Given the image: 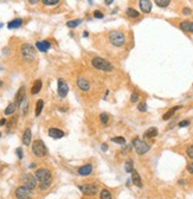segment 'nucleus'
<instances>
[{"label": "nucleus", "mask_w": 193, "mask_h": 199, "mask_svg": "<svg viewBox=\"0 0 193 199\" xmlns=\"http://www.w3.org/2000/svg\"><path fill=\"white\" fill-rule=\"evenodd\" d=\"M35 177H36L37 181H39L40 184H42V183H46V181H51V180H52L51 172H50L48 168H39V169H37L36 173H35Z\"/></svg>", "instance_id": "obj_5"}, {"label": "nucleus", "mask_w": 193, "mask_h": 199, "mask_svg": "<svg viewBox=\"0 0 193 199\" xmlns=\"http://www.w3.org/2000/svg\"><path fill=\"white\" fill-rule=\"evenodd\" d=\"M101 199H113L110 191H108V190H106V188L102 190V191H101Z\"/></svg>", "instance_id": "obj_32"}, {"label": "nucleus", "mask_w": 193, "mask_h": 199, "mask_svg": "<svg viewBox=\"0 0 193 199\" xmlns=\"http://www.w3.org/2000/svg\"><path fill=\"white\" fill-rule=\"evenodd\" d=\"M17 123V118L16 116H13V118H11V120H10V122L9 123H6L7 125V128L9 129H11V128H13L14 127V125Z\"/></svg>", "instance_id": "obj_36"}, {"label": "nucleus", "mask_w": 193, "mask_h": 199, "mask_svg": "<svg viewBox=\"0 0 193 199\" xmlns=\"http://www.w3.org/2000/svg\"><path fill=\"white\" fill-rule=\"evenodd\" d=\"M20 53L23 56V59L26 61V62H32L36 59V56H37V52H36V49L32 46L31 44H23L21 47H20Z\"/></svg>", "instance_id": "obj_2"}, {"label": "nucleus", "mask_w": 193, "mask_h": 199, "mask_svg": "<svg viewBox=\"0 0 193 199\" xmlns=\"http://www.w3.org/2000/svg\"><path fill=\"white\" fill-rule=\"evenodd\" d=\"M18 107H20V109H21V113L24 114V115H26L27 114V111H28V100H27V97H25L20 103H19V106Z\"/></svg>", "instance_id": "obj_23"}, {"label": "nucleus", "mask_w": 193, "mask_h": 199, "mask_svg": "<svg viewBox=\"0 0 193 199\" xmlns=\"http://www.w3.org/2000/svg\"><path fill=\"white\" fill-rule=\"evenodd\" d=\"M100 119H101V122H102V123H104V125H107V123H108V121H109V116H108V114H107V113H102L101 115H100Z\"/></svg>", "instance_id": "obj_34"}, {"label": "nucleus", "mask_w": 193, "mask_h": 199, "mask_svg": "<svg viewBox=\"0 0 193 199\" xmlns=\"http://www.w3.org/2000/svg\"><path fill=\"white\" fill-rule=\"evenodd\" d=\"M154 1L159 7H167L171 3V0H154Z\"/></svg>", "instance_id": "obj_29"}, {"label": "nucleus", "mask_w": 193, "mask_h": 199, "mask_svg": "<svg viewBox=\"0 0 193 199\" xmlns=\"http://www.w3.org/2000/svg\"><path fill=\"white\" fill-rule=\"evenodd\" d=\"M16 154H17L18 159H23V157H24V154H23V149H21L20 147L16 149Z\"/></svg>", "instance_id": "obj_40"}, {"label": "nucleus", "mask_w": 193, "mask_h": 199, "mask_svg": "<svg viewBox=\"0 0 193 199\" xmlns=\"http://www.w3.org/2000/svg\"><path fill=\"white\" fill-rule=\"evenodd\" d=\"M51 184H52V180H51V181H46V183H42V184L39 185V188H40L42 191H45V190H48V188L51 186Z\"/></svg>", "instance_id": "obj_35"}, {"label": "nucleus", "mask_w": 193, "mask_h": 199, "mask_svg": "<svg viewBox=\"0 0 193 199\" xmlns=\"http://www.w3.org/2000/svg\"><path fill=\"white\" fill-rule=\"evenodd\" d=\"M113 1H114V0H104L106 5H111V4H113Z\"/></svg>", "instance_id": "obj_48"}, {"label": "nucleus", "mask_w": 193, "mask_h": 199, "mask_svg": "<svg viewBox=\"0 0 193 199\" xmlns=\"http://www.w3.org/2000/svg\"><path fill=\"white\" fill-rule=\"evenodd\" d=\"M7 123V120L4 118V119H1V120H0V126H5Z\"/></svg>", "instance_id": "obj_46"}, {"label": "nucleus", "mask_w": 193, "mask_h": 199, "mask_svg": "<svg viewBox=\"0 0 193 199\" xmlns=\"http://www.w3.org/2000/svg\"><path fill=\"white\" fill-rule=\"evenodd\" d=\"M139 5H140V8H141V11L143 13H149L152 11V3H150V0H140Z\"/></svg>", "instance_id": "obj_16"}, {"label": "nucleus", "mask_w": 193, "mask_h": 199, "mask_svg": "<svg viewBox=\"0 0 193 199\" xmlns=\"http://www.w3.org/2000/svg\"><path fill=\"white\" fill-rule=\"evenodd\" d=\"M40 0H28V4L30 5H37Z\"/></svg>", "instance_id": "obj_45"}, {"label": "nucleus", "mask_w": 193, "mask_h": 199, "mask_svg": "<svg viewBox=\"0 0 193 199\" xmlns=\"http://www.w3.org/2000/svg\"><path fill=\"white\" fill-rule=\"evenodd\" d=\"M42 87H43L42 79H36L35 83H33V85H32V88H31V94H32V95H37V94L42 90Z\"/></svg>", "instance_id": "obj_18"}, {"label": "nucleus", "mask_w": 193, "mask_h": 199, "mask_svg": "<svg viewBox=\"0 0 193 199\" xmlns=\"http://www.w3.org/2000/svg\"><path fill=\"white\" fill-rule=\"evenodd\" d=\"M42 1L45 6H55L60 1V0H42Z\"/></svg>", "instance_id": "obj_33"}, {"label": "nucleus", "mask_w": 193, "mask_h": 199, "mask_svg": "<svg viewBox=\"0 0 193 199\" xmlns=\"http://www.w3.org/2000/svg\"><path fill=\"white\" fill-rule=\"evenodd\" d=\"M68 93H69V87H68L67 82L59 78L58 79V96L60 98H64V97H67Z\"/></svg>", "instance_id": "obj_10"}, {"label": "nucleus", "mask_w": 193, "mask_h": 199, "mask_svg": "<svg viewBox=\"0 0 193 199\" xmlns=\"http://www.w3.org/2000/svg\"><path fill=\"white\" fill-rule=\"evenodd\" d=\"M77 87L81 90H83V91H88L90 89V83H89V81L87 78L78 77V79H77Z\"/></svg>", "instance_id": "obj_11"}, {"label": "nucleus", "mask_w": 193, "mask_h": 199, "mask_svg": "<svg viewBox=\"0 0 193 199\" xmlns=\"http://www.w3.org/2000/svg\"><path fill=\"white\" fill-rule=\"evenodd\" d=\"M36 167V164H31L30 165V168H35Z\"/></svg>", "instance_id": "obj_50"}, {"label": "nucleus", "mask_w": 193, "mask_h": 199, "mask_svg": "<svg viewBox=\"0 0 193 199\" xmlns=\"http://www.w3.org/2000/svg\"><path fill=\"white\" fill-rule=\"evenodd\" d=\"M178 109H181V106H177V107H173V108H171L167 113H165L164 114V116H162V120H165V121H167V120H170L173 115H174V113L178 110Z\"/></svg>", "instance_id": "obj_20"}, {"label": "nucleus", "mask_w": 193, "mask_h": 199, "mask_svg": "<svg viewBox=\"0 0 193 199\" xmlns=\"http://www.w3.org/2000/svg\"><path fill=\"white\" fill-rule=\"evenodd\" d=\"M21 181H23L24 186H26V187H28L31 190L36 188V186H37V179H36L35 174H31V173L24 174L23 178H21Z\"/></svg>", "instance_id": "obj_8"}, {"label": "nucleus", "mask_w": 193, "mask_h": 199, "mask_svg": "<svg viewBox=\"0 0 193 199\" xmlns=\"http://www.w3.org/2000/svg\"><path fill=\"white\" fill-rule=\"evenodd\" d=\"M113 142H115V144H118V145H124L126 144V139L123 136H115L111 139Z\"/></svg>", "instance_id": "obj_31"}, {"label": "nucleus", "mask_w": 193, "mask_h": 199, "mask_svg": "<svg viewBox=\"0 0 193 199\" xmlns=\"http://www.w3.org/2000/svg\"><path fill=\"white\" fill-rule=\"evenodd\" d=\"M44 108V101L43 100H38L37 103H36V116H39L40 113Z\"/></svg>", "instance_id": "obj_26"}, {"label": "nucleus", "mask_w": 193, "mask_h": 199, "mask_svg": "<svg viewBox=\"0 0 193 199\" xmlns=\"http://www.w3.org/2000/svg\"><path fill=\"white\" fill-rule=\"evenodd\" d=\"M131 101H132L133 103L138 102V101H139V95H138V94H135V93H133V94H132V96H131Z\"/></svg>", "instance_id": "obj_41"}, {"label": "nucleus", "mask_w": 193, "mask_h": 199, "mask_svg": "<svg viewBox=\"0 0 193 199\" xmlns=\"http://www.w3.org/2000/svg\"><path fill=\"white\" fill-rule=\"evenodd\" d=\"M138 109H139L140 111L145 113V111L147 110V104H146V102H141V103H139V106H138Z\"/></svg>", "instance_id": "obj_38"}, {"label": "nucleus", "mask_w": 193, "mask_h": 199, "mask_svg": "<svg viewBox=\"0 0 193 199\" xmlns=\"http://www.w3.org/2000/svg\"><path fill=\"white\" fill-rule=\"evenodd\" d=\"M187 171H188L191 174H193V162H191V164L187 165Z\"/></svg>", "instance_id": "obj_44"}, {"label": "nucleus", "mask_w": 193, "mask_h": 199, "mask_svg": "<svg viewBox=\"0 0 193 199\" xmlns=\"http://www.w3.org/2000/svg\"><path fill=\"white\" fill-rule=\"evenodd\" d=\"M23 25V19L21 18H16V19H13V20H11L9 24H7V27L9 28H18V27H20Z\"/></svg>", "instance_id": "obj_21"}, {"label": "nucleus", "mask_w": 193, "mask_h": 199, "mask_svg": "<svg viewBox=\"0 0 193 199\" xmlns=\"http://www.w3.org/2000/svg\"><path fill=\"white\" fill-rule=\"evenodd\" d=\"M36 47L40 51V52H46L50 47H51V43L49 40H39L36 43Z\"/></svg>", "instance_id": "obj_17"}, {"label": "nucleus", "mask_w": 193, "mask_h": 199, "mask_svg": "<svg viewBox=\"0 0 193 199\" xmlns=\"http://www.w3.org/2000/svg\"><path fill=\"white\" fill-rule=\"evenodd\" d=\"M187 155H188L191 159H193V146H189V147L187 148Z\"/></svg>", "instance_id": "obj_42"}, {"label": "nucleus", "mask_w": 193, "mask_h": 199, "mask_svg": "<svg viewBox=\"0 0 193 199\" xmlns=\"http://www.w3.org/2000/svg\"><path fill=\"white\" fill-rule=\"evenodd\" d=\"M26 97V89H25V87L23 85V87H20L19 88V90L17 91V94H16V97H14V103L17 104V106H19V103L24 100Z\"/></svg>", "instance_id": "obj_12"}, {"label": "nucleus", "mask_w": 193, "mask_h": 199, "mask_svg": "<svg viewBox=\"0 0 193 199\" xmlns=\"http://www.w3.org/2000/svg\"><path fill=\"white\" fill-rule=\"evenodd\" d=\"M81 23H82V19H74V20H69V21L67 23V26L70 27V28H75V27H77Z\"/></svg>", "instance_id": "obj_28"}, {"label": "nucleus", "mask_w": 193, "mask_h": 199, "mask_svg": "<svg viewBox=\"0 0 193 199\" xmlns=\"http://www.w3.org/2000/svg\"><path fill=\"white\" fill-rule=\"evenodd\" d=\"M108 40L110 42L111 45H114L116 47H121L126 43L124 35L121 31H110L108 33Z\"/></svg>", "instance_id": "obj_3"}, {"label": "nucleus", "mask_w": 193, "mask_h": 199, "mask_svg": "<svg viewBox=\"0 0 193 199\" xmlns=\"http://www.w3.org/2000/svg\"><path fill=\"white\" fill-rule=\"evenodd\" d=\"M91 64L94 68H96L97 70H101V71H113L114 70L113 64L109 61L102 58V57H94L91 61Z\"/></svg>", "instance_id": "obj_1"}, {"label": "nucleus", "mask_w": 193, "mask_h": 199, "mask_svg": "<svg viewBox=\"0 0 193 199\" xmlns=\"http://www.w3.org/2000/svg\"><path fill=\"white\" fill-rule=\"evenodd\" d=\"M17 104L16 103H10L7 107H6V109H5V115H12V114L16 111V109H17Z\"/></svg>", "instance_id": "obj_24"}, {"label": "nucleus", "mask_w": 193, "mask_h": 199, "mask_svg": "<svg viewBox=\"0 0 193 199\" xmlns=\"http://www.w3.org/2000/svg\"><path fill=\"white\" fill-rule=\"evenodd\" d=\"M132 181L134 185H136L138 187H142V180H141V177L139 176V173L136 172V171H132Z\"/></svg>", "instance_id": "obj_19"}, {"label": "nucleus", "mask_w": 193, "mask_h": 199, "mask_svg": "<svg viewBox=\"0 0 193 199\" xmlns=\"http://www.w3.org/2000/svg\"><path fill=\"white\" fill-rule=\"evenodd\" d=\"M189 32H192V33H193V23H191V24H189Z\"/></svg>", "instance_id": "obj_49"}, {"label": "nucleus", "mask_w": 193, "mask_h": 199, "mask_svg": "<svg viewBox=\"0 0 193 199\" xmlns=\"http://www.w3.org/2000/svg\"><path fill=\"white\" fill-rule=\"evenodd\" d=\"M133 146H134L136 153L140 154V155L146 154V153L149 151V146L146 144L143 140H141V139H139V137H135V139L133 140Z\"/></svg>", "instance_id": "obj_6"}, {"label": "nucleus", "mask_w": 193, "mask_h": 199, "mask_svg": "<svg viewBox=\"0 0 193 199\" xmlns=\"http://www.w3.org/2000/svg\"><path fill=\"white\" fill-rule=\"evenodd\" d=\"M0 136H1V133H0Z\"/></svg>", "instance_id": "obj_54"}, {"label": "nucleus", "mask_w": 193, "mask_h": 199, "mask_svg": "<svg viewBox=\"0 0 193 199\" xmlns=\"http://www.w3.org/2000/svg\"><path fill=\"white\" fill-rule=\"evenodd\" d=\"M88 1H89V3H90V4H91V3H92V0H88Z\"/></svg>", "instance_id": "obj_53"}, {"label": "nucleus", "mask_w": 193, "mask_h": 199, "mask_svg": "<svg viewBox=\"0 0 193 199\" xmlns=\"http://www.w3.org/2000/svg\"><path fill=\"white\" fill-rule=\"evenodd\" d=\"M78 188L82 191L83 194L85 195H94L99 192V188L96 185L92 184H84V185H78Z\"/></svg>", "instance_id": "obj_9"}, {"label": "nucleus", "mask_w": 193, "mask_h": 199, "mask_svg": "<svg viewBox=\"0 0 193 199\" xmlns=\"http://www.w3.org/2000/svg\"><path fill=\"white\" fill-rule=\"evenodd\" d=\"M189 24H191V21H187V20L181 21L180 23V28L184 32H189Z\"/></svg>", "instance_id": "obj_30"}, {"label": "nucleus", "mask_w": 193, "mask_h": 199, "mask_svg": "<svg viewBox=\"0 0 193 199\" xmlns=\"http://www.w3.org/2000/svg\"><path fill=\"white\" fill-rule=\"evenodd\" d=\"M133 169H134V164H133V161H132V160H127L126 164H124V171H126L127 173H131Z\"/></svg>", "instance_id": "obj_27"}, {"label": "nucleus", "mask_w": 193, "mask_h": 199, "mask_svg": "<svg viewBox=\"0 0 193 199\" xmlns=\"http://www.w3.org/2000/svg\"><path fill=\"white\" fill-rule=\"evenodd\" d=\"M48 133H49V136H50V137L56 139V140H57V139H62L64 135H65L63 130H60V129H58V128H50Z\"/></svg>", "instance_id": "obj_15"}, {"label": "nucleus", "mask_w": 193, "mask_h": 199, "mask_svg": "<svg viewBox=\"0 0 193 199\" xmlns=\"http://www.w3.org/2000/svg\"><path fill=\"white\" fill-rule=\"evenodd\" d=\"M156 135H158V129H156L155 127H152V128H148V129L145 132L143 137H146V139H152V137H155Z\"/></svg>", "instance_id": "obj_22"}, {"label": "nucleus", "mask_w": 193, "mask_h": 199, "mask_svg": "<svg viewBox=\"0 0 193 199\" xmlns=\"http://www.w3.org/2000/svg\"><path fill=\"white\" fill-rule=\"evenodd\" d=\"M107 149H108V145H107V144H102V151L106 152Z\"/></svg>", "instance_id": "obj_47"}, {"label": "nucleus", "mask_w": 193, "mask_h": 199, "mask_svg": "<svg viewBox=\"0 0 193 199\" xmlns=\"http://www.w3.org/2000/svg\"><path fill=\"white\" fill-rule=\"evenodd\" d=\"M189 125V121H187V120H184V121H180L179 122V127H186V126H188Z\"/></svg>", "instance_id": "obj_43"}, {"label": "nucleus", "mask_w": 193, "mask_h": 199, "mask_svg": "<svg viewBox=\"0 0 193 199\" xmlns=\"http://www.w3.org/2000/svg\"><path fill=\"white\" fill-rule=\"evenodd\" d=\"M32 153H33L37 158H43L46 155L48 149L45 144L42 140H35L33 144H32Z\"/></svg>", "instance_id": "obj_4"}, {"label": "nucleus", "mask_w": 193, "mask_h": 199, "mask_svg": "<svg viewBox=\"0 0 193 199\" xmlns=\"http://www.w3.org/2000/svg\"><path fill=\"white\" fill-rule=\"evenodd\" d=\"M182 14H185V16H191V14H192V10H191L189 7H184V8H182Z\"/></svg>", "instance_id": "obj_39"}, {"label": "nucleus", "mask_w": 193, "mask_h": 199, "mask_svg": "<svg viewBox=\"0 0 193 199\" xmlns=\"http://www.w3.org/2000/svg\"><path fill=\"white\" fill-rule=\"evenodd\" d=\"M91 172H92V165H91V164L83 165V166H81V167L78 168V174L82 176V177L89 176Z\"/></svg>", "instance_id": "obj_13"}, {"label": "nucleus", "mask_w": 193, "mask_h": 199, "mask_svg": "<svg viewBox=\"0 0 193 199\" xmlns=\"http://www.w3.org/2000/svg\"><path fill=\"white\" fill-rule=\"evenodd\" d=\"M126 14H127L128 17H129V18H133V19H135V18H138V17L140 16V13H139L136 10L132 8V7L127 8V11H126Z\"/></svg>", "instance_id": "obj_25"}, {"label": "nucleus", "mask_w": 193, "mask_h": 199, "mask_svg": "<svg viewBox=\"0 0 193 199\" xmlns=\"http://www.w3.org/2000/svg\"><path fill=\"white\" fill-rule=\"evenodd\" d=\"M31 140H32V132L30 128H26L24 130V134H23V137H21V141L25 146H30L31 145Z\"/></svg>", "instance_id": "obj_14"}, {"label": "nucleus", "mask_w": 193, "mask_h": 199, "mask_svg": "<svg viewBox=\"0 0 193 199\" xmlns=\"http://www.w3.org/2000/svg\"><path fill=\"white\" fill-rule=\"evenodd\" d=\"M89 36V33H88V31H84V37H88Z\"/></svg>", "instance_id": "obj_51"}, {"label": "nucleus", "mask_w": 193, "mask_h": 199, "mask_svg": "<svg viewBox=\"0 0 193 199\" xmlns=\"http://www.w3.org/2000/svg\"><path fill=\"white\" fill-rule=\"evenodd\" d=\"M0 87H3V81H0Z\"/></svg>", "instance_id": "obj_52"}, {"label": "nucleus", "mask_w": 193, "mask_h": 199, "mask_svg": "<svg viewBox=\"0 0 193 199\" xmlns=\"http://www.w3.org/2000/svg\"><path fill=\"white\" fill-rule=\"evenodd\" d=\"M94 17L96 18V19H102L103 17H104V14L101 12V11H99V10H96V11H94Z\"/></svg>", "instance_id": "obj_37"}, {"label": "nucleus", "mask_w": 193, "mask_h": 199, "mask_svg": "<svg viewBox=\"0 0 193 199\" xmlns=\"http://www.w3.org/2000/svg\"><path fill=\"white\" fill-rule=\"evenodd\" d=\"M14 195L17 199H31L32 195H33V193H32V190L26 187V186H19L16 192H14Z\"/></svg>", "instance_id": "obj_7"}]
</instances>
